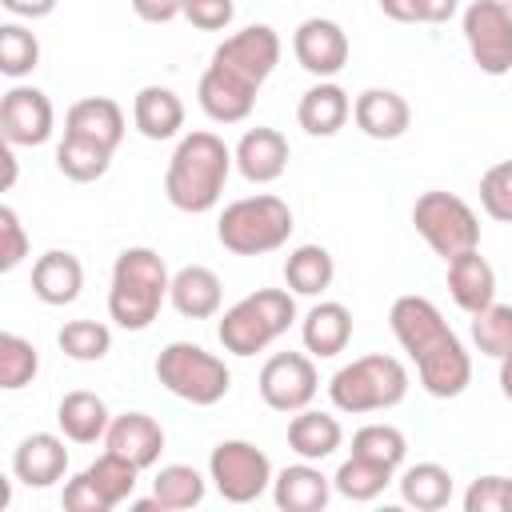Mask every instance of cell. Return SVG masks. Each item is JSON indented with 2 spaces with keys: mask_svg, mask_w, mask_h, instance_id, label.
Segmentation results:
<instances>
[{
  "mask_svg": "<svg viewBox=\"0 0 512 512\" xmlns=\"http://www.w3.org/2000/svg\"><path fill=\"white\" fill-rule=\"evenodd\" d=\"M332 276L336 264L324 244H300L284 260V284L292 296H320L324 288H332Z\"/></svg>",
  "mask_w": 512,
  "mask_h": 512,
  "instance_id": "4dcf8cb0",
  "label": "cell"
},
{
  "mask_svg": "<svg viewBox=\"0 0 512 512\" xmlns=\"http://www.w3.org/2000/svg\"><path fill=\"white\" fill-rule=\"evenodd\" d=\"M132 124L144 140H172L184 128V104L172 88L164 84H148L136 92L132 100Z\"/></svg>",
  "mask_w": 512,
  "mask_h": 512,
  "instance_id": "d4e9b609",
  "label": "cell"
},
{
  "mask_svg": "<svg viewBox=\"0 0 512 512\" xmlns=\"http://www.w3.org/2000/svg\"><path fill=\"white\" fill-rule=\"evenodd\" d=\"M472 344L492 356V360H504L512 352V304H488L472 316Z\"/></svg>",
  "mask_w": 512,
  "mask_h": 512,
  "instance_id": "8d00e7d4",
  "label": "cell"
},
{
  "mask_svg": "<svg viewBox=\"0 0 512 512\" xmlns=\"http://www.w3.org/2000/svg\"><path fill=\"white\" fill-rule=\"evenodd\" d=\"M156 380L176 396L188 400L196 408H212L228 396L232 388V372L220 356H212L208 348L192 344V340H172L168 348H160L156 356Z\"/></svg>",
  "mask_w": 512,
  "mask_h": 512,
  "instance_id": "52a82bcc",
  "label": "cell"
},
{
  "mask_svg": "<svg viewBox=\"0 0 512 512\" xmlns=\"http://www.w3.org/2000/svg\"><path fill=\"white\" fill-rule=\"evenodd\" d=\"M460 28L484 76L512 72V12L500 0H472L460 16Z\"/></svg>",
  "mask_w": 512,
  "mask_h": 512,
  "instance_id": "30bf717a",
  "label": "cell"
},
{
  "mask_svg": "<svg viewBox=\"0 0 512 512\" xmlns=\"http://www.w3.org/2000/svg\"><path fill=\"white\" fill-rule=\"evenodd\" d=\"M56 344L68 360H80V364H92V360H104L108 348H112V332L108 324L100 320H68L60 332H56Z\"/></svg>",
  "mask_w": 512,
  "mask_h": 512,
  "instance_id": "d590c367",
  "label": "cell"
},
{
  "mask_svg": "<svg viewBox=\"0 0 512 512\" xmlns=\"http://www.w3.org/2000/svg\"><path fill=\"white\" fill-rule=\"evenodd\" d=\"M288 156H292L288 152V140L276 128H248L240 136L236 152H232V160H236V168H240V176L248 184H272V180H280L284 168H288Z\"/></svg>",
  "mask_w": 512,
  "mask_h": 512,
  "instance_id": "ac0fdd59",
  "label": "cell"
},
{
  "mask_svg": "<svg viewBox=\"0 0 512 512\" xmlns=\"http://www.w3.org/2000/svg\"><path fill=\"white\" fill-rule=\"evenodd\" d=\"M352 120L372 140H400L408 132V124H412V108L392 88H364L352 100Z\"/></svg>",
  "mask_w": 512,
  "mask_h": 512,
  "instance_id": "e0dca14e",
  "label": "cell"
},
{
  "mask_svg": "<svg viewBox=\"0 0 512 512\" xmlns=\"http://www.w3.org/2000/svg\"><path fill=\"white\" fill-rule=\"evenodd\" d=\"M108 164H112V148L64 132V140H60V148H56V168H60L68 180L92 184V180H100V176L108 172Z\"/></svg>",
  "mask_w": 512,
  "mask_h": 512,
  "instance_id": "1f68e13d",
  "label": "cell"
},
{
  "mask_svg": "<svg viewBox=\"0 0 512 512\" xmlns=\"http://www.w3.org/2000/svg\"><path fill=\"white\" fill-rule=\"evenodd\" d=\"M52 124H56V112H52V100L40 92V88H28V84H16L4 92L0 100V132H4V144L12 148H36L52 136Z\"/></svg>",
  "mask_w": 512,
  "mask_h": 512,
  "instance_id": "4fadbf2b",
  "label": "cell"
},
{
  "mask_svg": "<svg viewBox=\"0 0 512 512\" xmlns=\"http://www.w3.org/2000/svg\"><path fill=\"white\" fill-rule=\"evenodd\" d=\"M0 8L20 16V20H40V16H48L56 8V0H0Z\"/></svg>",
  "mask_w": 512,
  "mask_h": 512,
  "instance_id": "c3c4849f",
  "label": "cell"
},
{
  "mask_svg": "<svg viewBox=\"0 0 512 512\" xmlns=\"http://www.w3.org/2000/svg\"><path fill=\"white\" fill-rule=\"evenodd\" d=\"M500 4H504V8H508V12H512V0H500Z\"/></svg>",
  "mask_w": 512,
  "mask_h": 512,
  "instance_id": "f5cc1de1",
  "label": "cell"
},
{
  "mask_svg": "<svg viewBox=\"0 0 512 512\" xmlns=\"http://www.w3.org/2000/svg\"><path fill=\"white\" fill-rule=\"evenodd\" d=\"M80 288H84V268H80V260L72 252L48 248L44 256H36V264H32L36 300H44L52 308H64V304H72L80 296Z\"/></svg>",
  "mask_w": 512,
  "mask_h": 512,
  "instance_id": "603a6c76",
  "label": "cell"
},
{
  "mask_svg": "<svg viewBox=\"0 0 512 512\" xmlns=\"http://www.w3.org/2000/svg\"><path fill=\"white\" fill-rule=\"evenodd\" d=\"M400 500L416 512H436L452 500V472L436 460H420V464H408L400 472Z\"/></svg>",
  "mask_w": 512,
  "mask_h": 512,
  "instance_id": "f546056e",
  "label": "cell"
},
{
  "mask_svg": "<svg viewBox=\"0 0 512 512\" xmlns=\"http://www.w3.org/2000/svg\"><path fill=\"white\" fill-rule=\"evenodd\" d=\"M388 324L400 348L416 360V376L428 396L452 400L472 384V356L428 296H396Z\"/></svg>",
  "mask_w": 512,
  "mask_h": 512,
  "instance_id": "6da1fadb",
  "label": "cell"
},
{
  "mask_svg": "<svg viewBox=\"0 0 512 512\" xmlns=\"http://www.w3.org/2000/svg\"><path fill=\"white\" fill-rule=\"evenodd\" d=\"M464 512H508V476H480L464 492Z\"/></svg>",
  "mask_w": 512,
  "mask_h": 512,
  "instance_id": "ee69618b",
  "label": "cell"
},
{
  "mask_svg": "<svg viewBox=\"0 0 512 512\" xmlns=\"http://www.w3.org/2000/svg\"><path fill=\"white\" fill-rule=\"evenodd\" d=\"M296 320V300L284 288H256L244 300H236L220 324L216 336L224 344V352L232 356H256L264 352L272 340H280Z\"/></svg>",
  "mask_w": 512,
  "mask_h": 512,
  "instance_id": "277c9868",
  "label": "cell"
},
{
  "mask_svg": "<svg viewBox=\"0 0 512 512\" xmlns=\"http://www.w3.org/2000/svg\"><path fill=\"white\" fill-rule=\"evenodd\" d=\"M412 224L424 236V244L444 256V264L468 248H480V220L472 212L468 200H460L456 192H420L412 204Z\"/></svg>",
  "mask_w": 512,
  "mask_h": 512,
  "instance_id": "ba28073f",
  "label": "cell"
},
{
  "mask_svg": "<svg viewBox=\"0 0 512 512\" xmlns=\"http://www.w3.org/2000/svg\"><path fill=\"white\" fill-rule=\"evenodd\" d=\"M172 276L168 264L156 248H124L112 264V284H108V316L124 332H144L156 316L160 304L168 300Z\"/></svg>",
  "mask_w": 512,
  "mask_h": 512,
  "instance_id": "3957f363",
  "label": "cell"
},
{
  "mask_svg": "<svg viewBox=\"0 0 512 512\" xmlns=\"http://www.w3.org/2000/svg\"><path fill=\"white\" fill-rule=\"evenodd\" d=\"M0 160H4V192L12 188V180H16V156H12V144H4V152H0Z\"/></svg>",
  "mask_w": 512,
  "mask_h": 512,
  "instance_id": "681fc988",
  "label": "cell"
},
{
  "mask_svg": "<svg viewBox=\"0 0 512 512\" xmlns=\"http://www.w3.org/2000/svg\"><path fill=\"white\" fill-rule=\"evenodd\" d=\"M232 16H236L232 0H184V20L200 32H220L232 24Z\"/></svg>",
  "mask_w": 512,
  "mask_h": 512,
  "instance_id": "f6af8a7d",
  "label": "cell"
},
{
  "mask_svg": "<svg viewBox=\"0 0 512 512\" xmlns=\"http://www.w3.org/2000/svg\"><path fill=\"white\" fill-rule=\"evenodd\" d=\"M300 336H304V348L320 360L328 356H340L352 340V312L340 304V300H320L308 308L304 324H300Z\"/></svg>",
  "mask_w": 512,
  "mask_h": 512,
  "instance_id": "484cf974",
  "label": "cell"
},
{
  "mask_svg": "<svg viewBox=\"0 0 512 512\" xmlns=\"http://www.w3.org/2000/svg\"><path fill=\"white\" fill-rule=\"evenodd\" d=\"M60 500H64L68 512H108V500L96 492V484H92L84 472L64 484V496H60Z\"/></svg>",
  "mask_w": 512,
  "mask_h": 512,
  "instance_id": "bcb514c9",
  "label": "cell"
},
{
  "mask_svg": "<svg viewBox=\"0 0 512 512\" xmlns=\"http://www.w3.org/2000/svg\"><path fill=\"white\" fill-rule=\"evenodd\" d=\"M404 396H408V368L396 356H384V352L360 356V360L336 368V376L328 380L332 408L348 412V416L396 408Z\"/></svg>",
  "mask_w": 512,
  "mask_h": 512,
  "instance_id": "5b68a950",
  "label": "cell"
},
{
  "mask_svg": "<svg viewBox=\"0 0 512 512\" xmlns=\"http://www.w3.org/2000/svg\"><path fill=\"white\" fill-rule=\"evenodd\" d=\"M352 452L396 472V468L404 464V456H408V440H404V432L392 428V424H364V428L352 436Z\"/></svg>",
  "mask_w": 512,
  "mask_h": 512,
  "instance_id": "74e56055",
  "label": "cell"
},
{
  "mask_svg": "<svg viewBox=\"0 0 512 512\" xmlns=\"http://www.w3.org/2000/svg\"><path fill=\"white\" fill-rule=\"evenodd\" d=\"M40 64V40L24 24H4L0 28V72L20 80Z\"/></svg>",
  "mask_w": 512,
  "mask_h": 512,
  "instance_id": "ab89813d",
  "label": "cell"
},
{
  "mask_svg": "<svg viewBox=\"0 0 512 512\" xmlns=\"http://www.w3.org/2000/svg\"><path fill=\"white\" fill-rule=\"evenodd\" d=\"M292 52H296L304 72L328 80L348 64V32L328 16H308L292 32Z\"/></svg>",
  "mask_w": 512,
  "mask_h": 512,
  "instance_id": "5bb4252c",
  "label": "cell"
},
{
  "mask_svg": "<svg viewBox=\"0 0 512 512\" xmlns=\"http://www.w3.org/2000/svg\"><path fill=\"white\" fill-rule=\"evenodd\" d=\"M168 300L184 320H208V316L220 312L224 288H220V276L208 264H184L180 272H172Z\"/></svg>",
  "mask_w": 512,
  "mask_h": 512,
  "instance_id": "7402d4cb",
  "label": "cell"
},
{
  "mask_svg": "<svg viewBox=\"0 0 512 512\" xmlns=\"http://www.w3.org/2000/svg\"><path fill=\"white\" fill-rule=\"evenodd\" d=\"M36 368H40V356H36L32 340H24L16 332H0V388L16 392V388L32 384Z\"/></svg>",
  "mask_w": 512,
  "mask_h": 512,
  "instance_id": "f35d334b",
  "label": "cell"
},
{
  "mask_svg": "<svg viewBox=\"0 0 512 512\" xmlns=\"http://www.w3.org/2000/svg\"><path fill=\"white\" fill-rule=\"evenodd\" d=\"M448 292H452L456 308H464L468 316H476L480 308H488L496 300V272L480 256V248H468L448 260Z\"/></svg>",
  "mask_w": 512,
  "mask_h": 512,
  "instance_id": "44dd1931",
  "label": "cell"
},
{
  "mask_svg": "<svg viewBox=\"0 0 512 512\" xmlns=\"http://www.w3.org/2000/svg\"><path fill=\"white\" fill-rule=\"evenodd\" d=\"M344 440V428L336 416L316 412V408H300L288 420V448L300 460H328Z\"/></svg>",
  "mask_w": 512,
  "mask_h": 512,
  "instance_id": "f1b7e54d",
  "label": "cell"
},
{
  "mask_svg": "<svg viewBox=\"0 0 512 512\" xmlns=\"http://www.w3.org/2000/svg\"><path fill=\"white\" fill-rule=\"evenodd\" d=\"M56 424L72 444H96V440H104V432L112 424V412L96 392L76 388L56 404Z\"/></svg>",
  "mask_w": 512,
  "mask_h": 512,
  "instance_id": "83f0119b",
  "label": "cell"
},
{
  "mask_svg": "<svg viewBox=\"0 0 512 512\" xmlns=\"http://www.w3.org/2000/svg\"><path fill=\"white\" fill-rule=\"evenodd\" d=\"M392 484V468H384V464H376V460H364V456H348L340 468H336V476H332V488L340 492V496H348V500H376L384 488Z\"/></svg>",
  "mask_w": 512,
  "mask_h": 512,
  "instance_id": "836d02e7",
  "label": "cell"
},
{
  "mask_svg": "<svg viewBox=\"0 0 512 512\" xmlns=\"http://www.w3.org/2000/svg\"><path fill=\"white\" fill-rule=\"evenodd\" d=\"M292 208L272 196V192H256L244 200H232L220 220H216V240L236 252V256H264L288 244L292 236Z\"/></svg>",
  "mask_w": 512,
  "mask_h": 512,
  "instance_id": "8992f818",
  "label": "cell"
},
{
  "mask_svg": "<svg viewBox=\"0 0 512 512\" xmlns=\"http://www.w3.org/2000/svg\"><path fill=\"white\" fill-rule=\"evenodd\" d=\"M508 512H512V476H508Z\"/></svg>",
  "mask_w": 512,
  "mask_h": 512,
  "instance_id": "816d5d0a",
  "label": "cell"
},
{
  "mask_svg": "<svg viewBox=\"0 0 512 512\" xmlns=\"http://www.w3.org/2000/svg\"><path fill=\"white\" fill-rule=\"evenodd\" d=\"M232 152L216 132H188L180 136L168 172H164V196L180 212H212L224 196L228 172H232Z\"/></svg>",
  "mask_w": 512,
  "mask_h": 512,
  "instance_id": "7a4b0ae2",
  "label": "cell"
},
{
  "mask_svg": "<svg viewBox=\"0 0 512 512\" xmlns=\"http://www.w3.org/2000/svg\"><path fill=\"white\" fill-rule=\"evenodd\" d=\"M272 460L248 440H220L208 456V480L228 504H252L272 488Z\"/></svg>",
  "mask_w": 512,
  "mask_h": 512,
  "instance_id": "9c48e42d",
  "label": "cell"
},
{
  "mask_svg": "<svg viewBox=\"0 0 512 512\" xmlns=\"http://www.w3.org/2000/svg\"><path fill=\"white\" fill-rule=\"evenodd\" d=\"M12 472L28 488H52L68 472V448L52 432H32L12 452Z\"/></svg>",
  "mask_w": 512,
  "mask_h": 512,
  "instance_id": "2e32d148",
  "label": "cell"
},
{
  "mask_svg": "<svg viewBox=\"0 0 512 512\" xmlns=\"http://www.w3.org/2000/svg\"><path fill=\"white\" fill-rule=\"evenodd\" d=\"M332 496V480L316 468V460L288 464L272 476V500L280 512H320Z\"/></svg>",
  "mask_w": 512,
  "mask_h": 512,
  "instance_id": "ffe728a7",
  "label": "cell"
},
{
  "mask_svg": "<svg viewBox=\"0 0 512 512\" xmlns=\"http://www.w3.org/2000/svg\"><path fill=\"white\" fill-rule=\"evenodd\" d=\"M480 208L492 220L512 224V160H500L480 176Z\"/></svg>",
  "mask_w": 512,
  "mask_h": 512,
  "instance_id": "60d3db41",
  "label": "cell"
},
{
  "mask_svg": "<svg viewBox=\"0 0 512 512\" xmlns=\"http://www.w3.org/2000/svg\"><path fill=\"white\" fill-rule=\"evenodd\" d=\"M260 400L272 408V412H300L316 400V388H320V376H316V364L312 356L304 352H276L264 360L260 368Z\"/></svg>",
  "mask_w": 512,
  "mask_h": 512,
  "instance_id": "8fae6325",
  "label": "cell"
},
{
  "mask_svg": "<svg viewBox=\"0 0 512 512\" xmlns=\"http://www.w3.org/2000/svg\"><path fill=\"white\" fill-rule=\"evenodd\" d=\"M212 64H220V68H228L240 80L260 88L272 76V68L280 64V36L268 24H248L212 52Z\"/></svg>",
  "mask_w": 512,
  "mask_h": 512,
  "instance_id": "7c38bea8",
  "label": "cell"
},
{
  "mask_svg": "<svg viewBox=\"0 0 512 512\" xmlns=\"http://www.w3.org/2000/svg\"><path fill=\"white\" fill-rule=\"evenodd\" d=\"M196 96H200V108H204L208 120H216V124H240V120H248V112L256 104V84L240 80L236 72H228L220 64H208L204 76H200Z\"/></svg>",
  "mask_w": 512,
  "mask_h": 512,
  "instance_id": "9a60e30c",
  "label": "cell"
},
{
  "mask_svg": "<svg viewBox=\"0 0 512 512\" xmlns=\"http://www.w3.org/2000/svg\"><path fill=\"white\" fill-rule=\"evenodd\" d=\"M28 256V232L12 204L0 208V272H12Z\"/></svg>",
  "mask_w": 512,
  "mask_h": 512,
  "instance_id": "7bdbcfd3",
  "label": "cell"
},
{
  "mask_svg": "<svg viewBox=\"0 0 512 512\" xmlns=\"http://www.w3.org/2000/svg\"><path fill=\"white\" fill-rule=\"evenodd\" d=\"M132 12L144 24H168V20L184 16V0H132Z\"/></svg>",
  "mask_w": 512,
  "mask_h": 512,
  "instance_id": "7dc6e473",
  "label": "cell"
},
{
  "mask_svg": "<svg viewBox=\"0 0 512 512\" xmlns=\"http://www.w3.org/2000/svg\"><path fill=\"white\" fill-rule=\"evenodd\" d=\"M104 444L144 472L164 452V428L148 412H124V416H112V424L104 432Z\"/></svg>",
  "mask_w": 512,
  "mask_h": 512,
  "instance_id": "d6986e66",
  "label": "cell"
},
{
  "mask_svg": "<svg viewBox=\"0 0 512 512\" xmlns=\"http://www.w3.org/2000/svg\"><path fill=\"white\" fill-rule=\"evenodd\" d=\"M348 116H352V100H348V92H344L340 84H332V80L312 84V88L300 96V104H296V120H300V128H304L308 136H336Z\"/></svg>",
  "mask_w": 512,
  "mask_h": 512,
  "instance_id": "4316f807",
  "label": "cell"
},
{
  "mask_svg": "<svg viewBox=\"0 0 512 512\" xmlns=\"http://www.w3.org/2000/svg\"><path fill=\"white\" fill-rule=\"evenodd\" d=\"M152 496L160 508H196L204 500V476L192 464H164L152 480Z\"/></svg>",
  "mask_w": 512,
  "mask_h": 512,
  "instance_id": "e575fe53",
  "label": "cell"
},
{
  "mask_svg": "<svg viewBox=\"0 0 512 512\" xmlns=\"http://www.w3.org/2000/svg\"><path fill=\"white\" fill-rule=\"evenodd\" d=\"M64 132L84 136V140H96V144H104V148L116 152L120 140H124V108L116 100H108V96H84V100H76L68 108Z\"/></svg>",
  "mask_w": 512,
  "mask_h": 512,
  "instance_id": "cb8c5ba5",
  "label": "cell"
},
{
  "mask_svg": "<svg viewBox=\"0 0 512 512\" xmlns=\"http://www.w3.org/2000/svg\"><path fill=\"white\" fill-rule=\"evenodd\" d=\"M500 392L512 400V352L500 360Z\"/></svg>",
  "mask_w": 512,
  "mask_h": 512,
  "instance_id": "f907efd6",
  "label": "cell"
},
{
  "mask_svg": "<svg viewBox=\"0 0 512 512\" xmlns=\"http://www.w3.org/2000/svg\"><path fill=\"white\" fill-rule=\"evenodd\" d=\"M84 476L96 484V492L108 500V508H116V504H124L132 492H136V476H140V468L132 464V460H124L120 452H104V456H96L88 468H84Z\"/></svg>",
  "mask_w": 512,
  "mask_h": 512,
  "instance_id": "d6a6232c",
  "label": "cell"
},
{
  "mask_svg": "<svg viewBox=\"0 0 512 512\" xmlns=\"http://www.w3.org/2000/svg\"><path fill=\"white\" fill-rule=\"evenodd\" d=\"M388 20L400 24H444L456 16L460 0H376Z\"/></svg>",
  "mask_w": 512,
  "mask_h": 512,
  "instance_id": "b9f144b4",
  "label": "cell"
}]
</instances>
